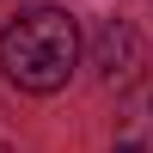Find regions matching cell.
I'll use <instances>...</instances> for the list:
<instances>
[{
    "instance_id": "obj_1",
    "label": "cell",
    "mask_w": 153,
    "mask_h": 153,
    "mask_svg": "<svg viewBox=\"0 0 153 153\" xmlns=\"http://www.w3.org/2000/svg\"><path fill=\"white\" fill-rule=\"evenodd\" d=\"M80 61V25L61 6H31L0 31V74L19 92H61Z\"/></svg>"
},
{
    "instance_id": "obj_3",
    "label": "cell",
    "mask_w": 153,
    "mask_h": 153,
    "mask_svg": "<svg viewBox=\"0 0 153 153\" xmlns=\"http://www.w3.org/2000/svg\"><path fill=\"white\" fill-rule=\"evenodd\" d=\"M117 153H141V147H135V141H123V147H117Z\"/></svg>"
},
{
    "instance_id": "obj_4",
    "label": "cell",
    "mask_w": 153,
    "mask_h": 153,
    "mask_svg": "<svg viewBox=\"0 0 153 153\" xmlns=\"http://www.w3.org/2000/svg\"><path fill=\"white\" fill-rule=\"evenodd\" d=\"M0 153H12V147H6V141H0Z\"/></svg>"
},
{
    "instance_id": "obj_2",
    "label": "cell",
    "mask_w": 153,
    "mask_h": 153,
    "mask_svg": "<svg viewBox=\"0 0 153 153\" xmlns=\"http://www.w3.org/2000/svg\"><path fill=\"white\" fill-rule=\"evenodd\" d=\"M135 74H141V37L110 19L104 31H98V80L104 86H129Z\"/></svg>"
}]
</instances>
